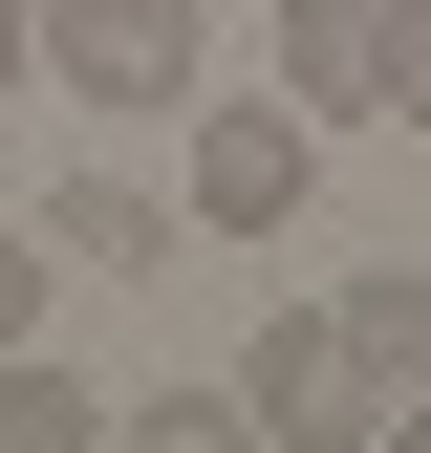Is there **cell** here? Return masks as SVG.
Masks as SVG:
<instances>
[{
    "label": "cell",
    "instance_id": "3957f363",
    "mask_svg": "<svg viewBox=\"0 0 431 453\" xmlns=\"http://www.w3.org/2000/svg\"><path fill=\"white\" fill-rule=\"evenodd\" d=\"M238 432H302V453L389 432V411H367V367H345V303H302V324H259V346H238Z\"/></svg>",
    "mask_w": 431,
    "mask_h": 453
},
{
    "label": "cell",
    "instance_id": "9c48e42d",
    "mask_svg": "<svg viewBox=\"0 0 431 453\" xmlns=\"http://www.w3.org/2000/svg\"><path fill=\"white\" fill-rule=\"evenodd\" d=\"M389 108L431 130V0H389Z\"/></svg>",
    "mask_w": 431,
    "mask_h": 453
},
{
    "label": "cell",
    "instance_id": "5b68a950",
    "mask_svg": "<svg viewBox=\"0 0 431 453\" xmlns=\"http://www.w3.org/2000/svg\"><path fill=\"white\" fill-rule=\"evenodd\" d=\"M43 238H65L87 280H151V259L194 238V195H151V173H87V195H43Z\"/></svg>",
    "mask_w": 431,
    "mask_h": 453
},
{
    "label": "cell",
    "instance_id": "277c9868",
    "mask_svg": "<svg viewBox=\"0 0 431 453\" xmlns=\"http://www.w3.org/2000/svg\"><path fill=\"white\" fill-rule=\"evenodd\" d=\"M281 108H389V0H281Z\"/></svg>",
    "mask_w": 431,
    "mask_h": 453
},
{
    "label": "cell",
    "instance_id": "6da1fadb",
    "mask_svg": "<svg viewBox=\"0 0 431 453\" xmlns=\"http://www.w3.org/2000/svg\"><path fill=\"white\" fill-rule=\"evenodd\" d=\"M302 195H323V108H281V87H194V216H216V238H281Z\"/></svg>",
    "mask_w": 431,
    "mask_h": 453
},
{
    "label": "cell",
    "instance_id": "30bf717a",
    "mask_svg": "<svg viewBox=\"0 0 431 453\" xmlns=\"http://www.w3.org/2000/svg\"><path fill=\"white\" fill-rule=\"evenodd\" d=\"M0 87H43V22H22V0H0Z\"/></svg>",
    "mask_w": 431,
    "mask_h": 453
},
{
    "label": "cell",
    "instance_id": "52a82bcc",
    "mask_svg": "<svg viewBox=\"0 0 431 453\" xmlns=\"http://www.w3.org/2000/svg\"><path fill=\"white\" fill-rule=\"evenodd\" d=\"M87 432H108V388H87V367L0 346V453H87Z\"/></svg>",
    "mask_w": 431,
    "mask_h": 453
},
{
    "label": "cell",
    "instance_id": "7a4b0ae2",
    "mask_svg": "<svg viewBox=\"0 0 431 453\" xmlns=\"http://www.w3.org/2000/svg\"><path fill=\"white\" fill-rule=\"evenodd\" d=\"M43 87H87V108H194V87H216V22H194V0H43Z\"/></svg>",
    "mask_w": 431,
    "mask_h": 453
},
{
    "label": "cell",
    "instance_id": "8992f818",
    "mask_svg": "<svg viewBox=\"0 0 431 453\" xmlns=\"http://www.w3.org/2000/svg\"><path fill=\"white\" fill-rule=\"evenodd\" d=\"M345 367L389 388V411L431 388V259H389V280H345Z\"/></svg>",
    "mask_w": 431,
    "mask_h": 453
},
{
    "label": "cell",
    "instance_id": "ba28073f",
    "mask_svg": "<svg viewBox=\"0 0 431 453\" xmlns=\"http://www.w3.org/2000/svg\"><path fill=\"white\" fill-rule=\"evenodd\" d=\"M43 280H65V238H43V216H0V346H43Z\"/></svg>",
    "mask_w": 431,
    "mask_h": 453
}]
</instances>
